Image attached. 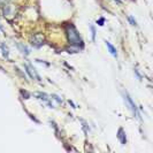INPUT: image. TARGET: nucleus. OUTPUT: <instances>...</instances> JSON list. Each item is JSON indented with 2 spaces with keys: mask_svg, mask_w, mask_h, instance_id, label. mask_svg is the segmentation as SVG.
<instances>
[{
  "mask_svg": "<svg viewBox=\"0 0 153 153\" xmlns=\"http://www.w3.org/2000/svg\"><path fill=\"white\" fill-rule=\"evenodd\" d=\"M67 35H68L69 43H70L71 45L79 46L83 44V40L79 37V33L77 32L76 28H75L73 24H70V25L67 27Z\"/></svg>",
  "mask_w": 153,
  "mask_h": 153,
  "instance_id": "nucleus-1",
  "label": "nucleus"
},
{
  "mask_svg": "<svg viewBox=\"0 0 153 153\" xmlns=\"http://www.w3.org/2000/svg\"><path fill=\"white\" fill-rule=\"evenodd\" d=\"M124 99H126V101H127V104L130 106V109L132 111V113L137 116L138 119H140V116H139V113H138V109H137V107H136V105H135V102L132 101V99H131V97L126 92L124 93Z\"/></svg>",
  "mask_w": 153,
  "mask_h": 153,
  "instance_id": "nucleus-2",
  "label": "nucleus"
},
{
  "mask_svg": "<svg viewBox=\"0 0 153 153\" xmlns=\"http://www.w3.org/2000/svg\"><path fill=\"white\" fill-rule=\"evenodd\" d=\"M31 44L33 46H36V47H40V46L44 44V37H43V35H40V33L35 35L31 38Z\"/></svg>",
  "mask_w": 153,
  "mask_h": 153,
  "instance_id": "nucleus-3",
  "label": "nucleus"
},
{
  "mask_svg": "<svg viewBox=\"0 0 153 153\" xmlns=\"http://www.w3.org/2000/svg\"><path fill=\"white\" fill-rule=\"evenodd\" d=\"M105 44H106V46H107V48H108V51H109V53L112 54L114 58H117V51H116V48H115L114 46L112 45L109 42H105Z\"/></svg>",
  "mask_w": 153,
  "mask_h": 153,
  "instance_id": "nucleus-4",
  "label": "nucleus"
},
{
  "mask_svg": "<svg viewBox=\"0 0 153 153\" xmlns=\"http://www.w3.org/2000/svg\"><path fill=\"white\" fill-rule=\"evenodd\" d=\"M117 138L120 139V142H121V144H122V145H124V144L127 143V138H126V134H124V131H123L122 128H120V129H119Z\"/></svg>",
  "mask_w": 153,
  "mask_h": 153,
  "instance_id": "nucleus-5",
  "label": "nucleus"
},
{
  "mask_svg": "<svg viewBox=\"0 0 153 153\" xmlns=\"http://www.w3.org/2000/svg\"><path fill=\"white\" fill-rule=\"evenodd\" d=\"M90 29H91V32H92V40H94L96 39V28L93 25H90Z\"/></svg>",
  "mask_w": 153,
  "mask_h": 153,
  "instance_id": "nucleus-6",
  "label": "nucleus"
},
{
  "mask_svg": "<svg viewBox=\"0 0 153 153\" xmlns=\"http://www.w3.org/2000/svg\"><path fill=\"white\" fill-rule=\"evenodd\" d=\"M128 21L131 23V25H137V22H136V20H135L132 16H129V17H128Z\"/></svg>",
  "mask_w": 153,
  "mask_h": 153,
  "instance_id": "nucleus-7",
  "label": "nucleus"
},
{
  "mask_svg": "<svg viewBox=\"0 0 153 153\" xmlns=\"http://www.w3.org/2000/svg\"><path fill=\"white\" fill-rule=\"evenodd\" d=\"M19 47H20V48H22L23 53H25V55H28V54H29V51H28V48H27V47H25V46H24V47H23V46L21 45V44H19Z\"/></svg>",
  "mask_w": 153,
  "mask_h": 153,
  "instance_id": "nucleus-8",
  "label": "nucleus"
},
{
  "mask_svg": "<svg viewBox=\"0 0 153 153\" xmlns=\"http://www.w3.org/2000/svg\"><path fill=\"white\" fill-rule=\"evenodd\" d=\"M1 48H2V51H4V55H5L6 58H8V50H7V47L5 48V46L1 44Z\"/></svg>",
  "mask_w": 153,
  "mask_h": 153,
  "instance_id": "nucleus-9",
  "label": "nucleus"
},
{
  "mask_svg": "<svg viewBox=\"0 0 153 153\" xmlns=\"http://www.w3.org/2000/svg\"><path fill=\"white\" fill-rule=\"evenodd\" d=\"M97 23L99 24L100 27H102V25H104V23H105V19H102V17H101V19H99V20L97 21Z\"/></svg>",
  "mask_w": 153,
  "mask_h": 153,
  "instance_id": "nucleus-10",
  "label": "nucleus"
},
{
  "mask_svg": "<svg viewBox=\"0 0 153 153\" xmlns=\"http://www.w3.org/2000/svg\"><path fill=\"white\" fill-rule=\"evenodd\" d=\"M52 97H54V99L56 100V101H59V102H61L62 100L60 99V98H59V97H58V96H55V94H53V96H52Z\"/></svg>",
  "mask_w": 153,
  "mask_h": 153,
  "instance_id": "nucleus-11",
  "label": "nucleus"
}]
</instances>
